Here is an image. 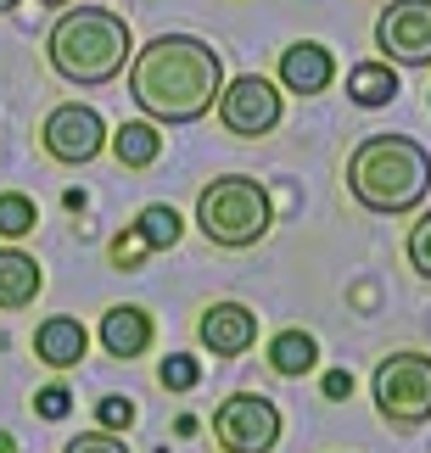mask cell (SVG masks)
<instances>
[{
    "mask_svg": "<svg viewBox=\"0 0 431 453\" xmlns=\"http://www.w3.org/2000/svg\"><path fill=\"white\" fill-rule=\"evenodd\" d=\"M224 90V57L196 34H158L129 57V96L158 124H196Z\"/></svg>",
    "mask_w": 431,
    "mask_h": 453,
    "instance_id": "6da1fadb",
    "label": "cell"
},
{
    "mask_svg": "<svg viewBox=\"0 0 431 453\" xmlns=\"http://www.w3.org/2000/svg\"><path fill=\"white\" fill-rule=\"evenodd\" d=\"M348 190L370 213H415L431 190V157L409 134H370L348 157Z\"/></svg>",
    "mask_w": 431,
    "mask_h": 453,
    "instance_id": "7a4b0ae2",
    "label": "cell"
},
{
    "mask_svg": "<svg viewBox=\"0 0 431 453\" xmlns=\"http://www.w3.org/2000/svg\"><path fill=\"white\" fill-rule=\"evenodd\" d=\"M45 57L57 67V79L79 84V90H96V84H112L124 73V62L135 57L129 23L107 6H73L57 17L45 40Z\"/></svg>",
    "mask_w": 431,
    "mask_h": 453,
    "instance_id": "3957f363",
    "label": "cell"
},
{
    "mask_svg": "<svg viewBox=\"0 0 431 453\" xmlns=\"http://www.w3.org/2000/svg\"><path fill=\"white\" fill-rule=\"evenodd\" d=\"M274 207L269 190L252 180V173H219L213 185H202L196 196V230L224 252H247L269 235Z\"/></svg>",
    "mask_w": 431,
    "mask_h": 453,
    "instance_id": "277c9868",
    "label": "cell"
},
{
    "mask_svg": "<svg viewBox=\"0 0 431 453\" xmlns=\"http://www.w3.org/2000/svg\"><path fill=\"white\" fill-rule=\"evenodd\" d=\"M375 409L392 426H426L431 420V358L426 353H387L375 370Z\"/></svg>",
    "mask_w": 431,
    "mask_h": 453,
    "instance_id": "5b68a950",
    "label": "cell"
},
{
    "mask_svg": "<svg viewBox=\"0 0 431 453\" xmlns=\"http://www.w3.org/2000/svg\"><path fill=\"white\" fill-rule=\"evenodd\" d=\"M213 437L224 453H269L281 442V409L258 392H230L213 409Z\"/></svg>",
    "mask_w": 431,
    "mask_h": 453,
    "instance_id": "8992f818",
    "label": "cell"
},
{
    "mask_svg": "<svg viewBox=\"0 0 431 453\" xmlns=\"http://www.w3.org/2000/svg\"><path fill=\"white\" fill-rule=\"evenodd\" d=\"M40 146L67 168L96 163L101 146H107V124H101V112L84 107V101H62V107L40 124Z\"/></svg>",
    "mask_w": 431,
    "mask_h": 453,
    "instance_id": "52a82bcc",
    "label": "cell"
},
{
    "mask_svg": "<svg viewBox=\"0 0 431 453\" xmlns=\"http://www.w3.org/2000/svg\"><path fill=\"white\" fill-rule=\"evenodd\" d=\"M219 124L230 134H241V141H264L281 124V90L258 73H241L235 84L219 90Z\"/></svg>",
    "mask_w": 431,
    "mask_h": 453,
    "instance_id": "ba28073f",
    "label": "cell"
},
{
    "mask_svg": "<svg viewBox=\"0 0 431 453\" xmlns=\"http://www.w3.org/2000/svg\"><path fill=\"white\" fill-rule=\"evenodd\" d=\"M375 45L404 67H431V0H392L375 23Z\"/></svg>",
    "mask_w": 431,
    "mask_h": 453,
    "instance_id": "9c48e42d",
    "label": "cell"
},
{
    "mask_svg": "<svg viewBox=\"0 0 431 453\" xmlns=\"http://www.w3.org/2000/svg\"><path fill=\"white\" fill-rule=\"evenodd\" d=\"M196 336H202V347H208L213 358H241L258 342V313L247 303H213L202 313Z\"/></svg>",
    "mask_w": 431,
    "mask_h": 453,
    "instance_id": "30bf717a",
    "label": "cell"
},
{
    "mask_svg": "<svg viewBox=\"0 0 431 453\" xmlns=\"http://www.w3.org/2000/svg\"><path fill=\"white\" fill-rule=\"evenodd\" d=\"M331 79H336V57L325 45L303 40V45L281 50V84L291 96H319V90H331Z\"/></svg>",
    "mask_w": 431,
    "mask_h": 453,
    "instance_id": "8fae6325",
    "label": "cell"
},
{
    "mask_svg": "<svg viewBox=\"0 0 431 453\" xmlns=\"http://www.w3.org/2000/svg\"><path fill=\"white\" fill-rule=\"evenodd\" d=\"M84 347H90V336H84V325L67 319V313L34 325V358L50 364V370H73V364H84Z\"/></svg>",
    "mask_w": 431,
    "mask_h": 453,
    "instance_id": "7c38bea8",
    "label": "cell"
},
{
    "mask_svg": "<svg viewBox=\"0 0 431 453\" xmlns=\"http://www.w3.org/2000/svg\"><path fill=\"white\" fill-rule=\"evenodd\" d=\"M101 347H107L112 358H141L146 347H151V313L146 308H135V303H118L107 308V319H101Z\"/></svg>",
    "mask_w": 431,
    "mask_h": 453,
    "instance_id": "4fadbf2b",
    "label": "cell"
},
{
    "mask_svg": "<svg viewBox=\"0 0 431 453\" xmlns=\"http://www.w3.org/2000/svg\"><path fill=\"white\" fill-rule=\"evenodd\" d=\"M45 291V269L28 252L0 247V308H28Z\"/></svg>",
    "mask_w": 431,
    "mask_h": 453,
    "instance_id": "5bb4252c",
    "label": "cell"
},
{
    "mask_svg": "<svg viewBox=\"0 0 431 453\" xmlns=\"http://www.w3.org/2000/svg\"><path fill=\"white\" fill-rule=\"evenodd\" d=\"M319 364V342L308 336V330H281V336L269 342V370L274 375H286V380H297L308 375Z\"/></svg>",
    "mask_w": 431,
    "mask_h": 453,
    "instance_id": "9a60e30c",
    "label": "cell"
},
{
    "mask_svg": "<svg viewBox=\"0 0 431 453\" xmlns=\"http://www.w3.org/2000/svg\"><path fill=\"white\" fill-rule=\"evenodd\" d=\"M348 96L358 107H387L392 96H398V73H392V62H358L348 73Z\"/></svg>",
    "mask_w": 431,
    "mask_h": 453,
    "instance_id": "2e32d148",
    "label": "cell"
},
{
    "mask_svg": "<svg viewBox=\"0 0 431 453\" xmlns=\"http://www.w3.org/2000/svg\"><path fill=\"white\" fill-rule=\"evenodd\" d=\"M107 146L118 151V163L124 168H151L163 151V134L151 124H118V134H107Z\"/></svg>",
    "mask_w": 431,
    "mask_h": 453,
    "instance_id": "e0dca14e",
    "label": "cell"
},
{
    "mask_svg": "<svg viewBox=\"0 0 431 453\" xmlns=\"http://www.w3.org/2000/svg\"><path fill=\"white\" fill-rule=\"evenodd\" d=\"M135 235H141V247H146V252H168L185 230H180V213H174L168 202H146V207H141V219H135Z\"/></svg>",
    "mask_w": 431,
    "mask_h": 453,
    "instance_id": "ac0fdd59",
    "label": "cell"
},
{
    "mask_svg": "<svg viewBox=\"0 0 431 453\" xmlns=\"http://www.w3.org/2000/svg\"><path fill=\"white\" fill-rule=\"evenodd\" d=\"M34 224H40L34 196H23V190H0V235L23 241V235H34Z\"/></svg>",
    "mask_w": 431,
    "mask_h": 453,
    "instance_id": "d6986e66",
    "label": "cell"
},
{
    "mask_svg": "<svg viewBox=\"0 0 431 453\" xmlns=\"http://www.w3.org/2000/svg\"><path fill=\"white\" fill-rule=\"evenodd\" d=\"M158 380H163L168 392H196L202 364H196L191 353H168V358H163V370H158Z\"/></svg>",
    "mask_w": 431,
    "mask_h": 453,
    "instance_id": "ffe728a7",
    "label": "cell"
},
{
    "mask_svg": "<svg viewBox=\"0 0 431 453\" xmlns=\"http://www.w3.org/2000/svg\"><path fill=\"white\" fill-rule=\"evenodd\" d=\"M409 269H415L420 280H431V213H420L415 230H409Z\"/></svg>",
    "mask_w": 431,
    "mask_h": 453,
    "instance_id": "44dd1931",
    "label": "cell"
},
{
    "mask_svg": "<svg viewBox=\"0 0 431 453\" xmlns=\"http://www.w3.org/2000/svg\"><path fill=\"white\" fill-rule=\"evenodd\" d=\"M96 420H101V431H129L135 426V403H129V397H101Z\"/></svg>",
    "mask_w": 431,
    "mask_h": 453,
    "instance_id": "7402d4cb",
    "label": "cell"
},
{
    "mask_svg": "<svg viewBox=\"0 0 431 453\" xmlns=\"http://www.w3.org/2000/svg\"><path fill=\"white\" fill-rule=\"evenodd\" d=\"M62 453H129V448L118 442L112 431H84V437H73V442H67Z\"/></svg>",
    "mask_w": 431,
    "mask_h": 453,
    "instance_id": "603a6c76",
    "label": "cell"
},
{
    "mask_svg": "<svg viewBox=\"0 0 431 453\" xmlns=\"http://www.w3.org/2000/svg\"><path fill=\"white\" fill-rule=\"evenodd\" d=\"M34 409H40V414H45V420H62V414H67V409H73V397H67L62 387H45L40 397H34Z\"/></svg>",
    "mask_w": 431,
    "mask_h": 453,
    "instance_id": "cb8c5ba5",
    "label": "cell"
},
{
    "mask_svg": "<svg viewBox=\"0 0 431 453\" xmlns=\"http://www.w3.org/2000/svg\"><path fill=\"white\" fill-rule=\"evenodd\" d=\"M325 397H331V403L353 397V375H348V370H331V375H325Z\"/></svg>",
    "mask_w": 431,
    "mask_h": 453,
    "instance_id": "d4e9b609",
    "label": "cell"
},
{
    "mask_svg": "<svg viewBox=\"0 0 431 453\" xmlns=\"http://www.w3.org/2000/svg\"><path fill=\"white\" fill-rule=\"evenodd\" d=\"M141 257H146L141 235H124V241H118V247H112V264H141Z\"/></svg>",
    "mask_w": 431,
    "mask_h": 453,
    "instance_id": "484cf974",
    "label": "cell"
},
{
    "mask_svg": "<svg viewBox=\"0 0 431 453\" xmlns=\"http://www.w3.org/2000/svg\"><path fill=\"white\" fill-rule=\"evenodd\" d=\"M0 453H12V437H6V431H0Z\"/></svg>",
    "mask_w": 431,
    "mask_h": 453,
    "instance_id": "4316f807",
    "label": "cell"
},
{
    "mask_svg": "<svg viewBox=\"0 0 431 453\" xmlns=\"http://www.w3.org/2000/svg\"><path fill=\"white\" fill-rule=\"evenodd\" d=\"M40 6H73V0H40Z\"/></svg>",
    "mask_w": 431,
    "mask_h": 453,
    "instance_id": "83f0119b",
    "label": "cell"
},
{
    "mask_svg": "<svg viewBox=\"0 0 431 453\" xmlns=\"http://www.w3.org/2000/svg\"><path fill=\"white\" fill-rule=\"evenodd\" d=\"M12 6H17V0H0V12H12Z\"/></svg>",
    "mask_w": 431,
    "mask_h": 453,
    "instance_id": "f1b7e54d",
    "label": "cell"
},
{
    "mask_svg": "<svg viewBox=\"0 0 431 453\" xmlns=\"http://www.w3.org/2000/svg\"><path fill=\"white\" fill-rule=\"evenodd\" d=\"M426 96H431V90H426Z\"/></svg>",
    "mask_w": 431,
    "mask_h": 453,
    "instance_id": "f546056e",
    "label": "cell"
}]
</instances>
